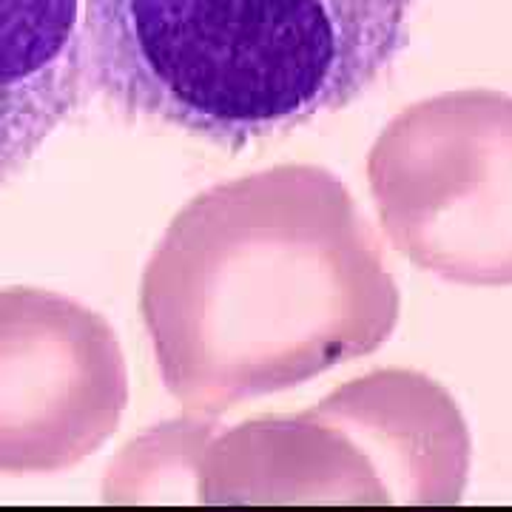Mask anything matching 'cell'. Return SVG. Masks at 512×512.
Listing matches in <instances>:
<instances>
[{
  "mask_svg": "<svg viewBox=\"0 0 512 512\" xmlns=\"http://www.w3.org/2000/svg\"><path fill=\"white\" fill-rule=\"evenodd\" d=\"M416 0H83L111 109L242 148L350 106L399 60Z\"/></svg>",
  "mask_w": 512,
  "mask_h": 512,
  "instance_id": "1",
  "label": "cell"
},
{
  "mask_svg": "<svg viewBox=\"0 0 512 512\" xmlns=\"http://www.w3.org/2000/svg\"><path fill=\"white\" fill-rule=\"evenodd\" d=\"M390 234L427 271L512 282V100L444 94L399 117L376 154Z\"/></svg>",
  "mask_w": 512,
  "mask_h": 512,
  "instance_id": "2",
  "label": "cell"
},
{
  "mask_svg": "<svg viewBox=\"0 0 512 512\" xmlns=\"http://www.w3.org/2000/svg\"><path fill=\"white\" fill-rule=\"evenodd\" d=\"M109 353L72 302L0 293V470L72 464L109 421Z\"/></svg>",
  "mask_w": 512,
  "mask_h": 512,
  "instance_id": "3",
  "label": "cell"
},
{
  "mask_svg": "<svg viewBox=\"0 0 512 512\" xmlns=\"http://www.w3.org/2000/svg\"><path fill=\"white\" fill-rule=\"evenodd\" d=\"M86 89L83 0H0V185L35 160Z\"/></svg>",
  "mask_w": 512,
  "mask_h": 512,
  "instance_id": "4",
  "label": "cell"
}]
</instances>
